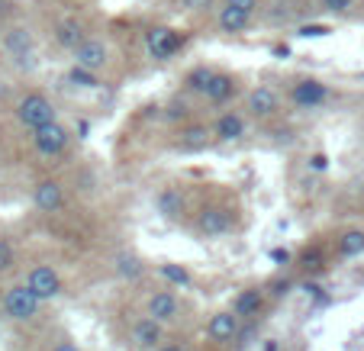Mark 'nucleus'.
<instances>
[{
  "instance_id": "obj_5",
  "label": "nucleus",
  "mask_w": 364,
  "mask_h": 351,
  "mask_svg": "<svg viewBox=\"0 0 364 351\" xmlns=\"http://www.w3.org/2000/svg\"><path fill=\"white\" fill-rule=\"evenodd\" d=\"M242 335V319L232 310H220L206 319V338L213 345H232Z\"/></svg>"
},
{
  "instance_id": "obj_24",
  "label": "nucleus",
  "mask_w": 364,
  "mask_h": 351,
  "mask_svg": "<svg viewBox=\"0 0 364 351\" xmlns=\"http://www.w3.org/2000/svg\"><path fill=\"white\" fill-rule=\"evenodd\" d=\"M159 274L165 277L168 284H171V287H191L193 284V277H191V271L187 268H181V264H159Z\"/></svg>"
},
{
  "instance_id": "obj_33",
  "label": "nucleus",
  "mask_w": 364,
  "mask_h": 351,
  "mask_svg": "<svg viewBox=\"0 0 364 351\" xmlns=\"http://www.w3.org/2000/svg\"><path fill=\"white\" fill-rule=\"evenodd\" d=\"M178 117H181V119L187 117V107H184V104H181V107L174 104V107H171V113H168V119H178Z\"/></svg>"
},
{
  "instance_id": "obj_7",
  "label": "nucleus",
  "mask_w": 364,
  "mask_h": 351,
  "mask_svg": "<svg viewBox=\"0 0 364 351\" xmlns=\"http://www.w3.org/2000/svg\"><path fill=\"white\" fill-rule=\"evenodd\" d=\"M68 129H65L62 123H52V126H42V129L33 132V145L36 152L42 155V158H58V155L68 148Z\"/></svg>"
},
{
  "instance_id": "obj_6",
  "label": "nucleus",
  "mask_w": 364,
  "mask_h": 351,
  "mask_svg": "<svg viewBox=\"0 0 364 351\" xmlns=\"http://www.w3.org/2000/svg\"><path fill=\"white\" fill-rule=\"evenodd\" d=\"M129 342L136 351H159L165 345V325L149 316H139L129 329Z\"/></svg>"
},
{
  "instance_id": "obj_14",
  "label": "nucleus",
  "mask_w": 364,
  "mask_h": 351,
  "mask_svg": "<svg viewBox=\"0 0 364 351\" xmlns=\"http://www.w3.org/2000/svg\"><path fill=\"white\" fill-rule=\"evenodd\" d=\"M229 310H232L235 316L242 319V323H248V319H255V316H258V313L264 310V290H262V287H245V290H239Z\"/></svg>"
},
{
  "instance_id": "obj_30",
  "label": "nucleus",
  "mask_w": 364,
  "mask_h": 351,
  "mask_svg": "<svg viewBox=\"0 0 364 351\" xmlns=\"http://www.w3.org/2000/svg\"><path fill=\"white\" fill-rule=\"evenodd\" d=\"M48 351H81V348H77V345L71 342V338H62V342H55V345H52V348H48Z\"/></svg>"
},
{
  "instance_id": "obj_10",
  "label": "nucleus",
  "mask_w": 364,
  "mask_h": 351,
  "mask_svg": "<svg viewBox=\"0 0 364 351\" xmlns=\"http://www.w3.org/2000/svg\"><path fill=\"white\" fill-rule=\"evenodd\" d=\"M277 107H281V97H277L274 87H268V84H258V87L248 94L245 100V110L252 113L255 119H268L277 113Z\"/></svg>"
},
{
  "instance_id": "obj_11",
  "label": "nucleus",
  "mask_w": 364,
  "mask_h": 351,
  "mask_svg": "<svg viewBox=\"0 0 364 351\" xmlns=\"http://www.w3.org/2000/svg\"><path fill=\"white\" fill-rule=\"evenodd\" d=\"M145 45H149V55L151 58L168 62V58H171L174 52L181 48V36L174 33V29H168V26H159V29H151V33L145 36Z\"/></svg>"
},
{
  "instance_id": "obj_36",
  "label": "nucleus",
  "mask_w": 364,
  "mask_h": 351,
  "mask_svg": "<svg viewBox=\"0 0 364 351\" xmlns=\"http://www.w3.org/2000/svg\"><path fill=\"white\" fill-rule=\"evenodd\" d=\"M274 261H284V264H287L290 255H287V252H274Z\"/></svg>"
},
{
  "instance_id": "obj_16",
  "label": "nucleus",
  "mask_w": 364,
  "mask_h": 351,
  "mask_svg": "<svg viewBox=\"0 0 364 351\" xmlns=\"http://www.w3.org/2000/svg\"><path fill=\"white\" fill-rule=\"evenodd\" d=\"M55 42L62 48H68L71 55H75L77 48L87 42V33H84V23H77V20H62L55 26Z\"/></svg>"
},
{
  "instance_id": "obj_27",
  "label": "nucleus",
  "mask_w": 364,
  "mask_h": 351,
  "mask_svg": "<svg viewBox=\"0 0 364 351\" xmlns=\"http://www.w3.org/2000/svg\"><path fill=\"white\" fill-rule=\"evenodd\" d=\"M319 7L326 10V14H336V16H345L355 10V0H319Z\"/></svg>"
},
{
  "instance_id": "obj_12",
  "label": "nucleus",
  "mask_w": 364,
  "mask_h": 351,
  "mask_svg": "<svg viewBox=\"0 0 364 351\" xmlns=\"http://www.w3.org/2000/svg\"><path fill=\"white\" fill-rule=\"evenodd\" d=\"M326 97H329L326 84L323 81H313V77H306V81H296L294 87H290V100H294L296 107H303V110H313V107L326 104Z\"/></svg>"
},
{
  "instance_id": "obj_23",
  "label": "nucleus",
  "mask_w": 364,
  "mask_h": 351,
  "mask_svg": "<svg viewBox=\"0 0 364 351\" xmlns=\"http://www.w3.org/2000/svg\"><path fill=\"white\" fill-rule=\"evenodd\" d=\"M248 23H252V16L242 14V10H232V7H223L220 10V29L229 36H239L248 29Z\"/></svg>"
},
{
  "instance_id": "obj_21",
  "label": "nucleus",
  "mask_w": 364,
  "mask_h": 351,
  "mask_svg": "<svg viewBox=\"0 0 364 351\" xmlns=\"http://www.w3.org/2000/svg\"><path fill=\"white\" fill-rule=\"evenodd\" d=\"M216 139H223V142H235V139L245 136V119H242V113H223L220 119H216Z\"/></svg>"
},
{
  "instance_id": "obj_4",
  "label": "nucleus",
  "mask_w": 364,
  "mask_h": 351,
  "mask_svg": "<svg viewBox=\"0 0 364 351\" xmlns=\"http://www.w3.org/2000/svg\"><path fill=\"white\" fill-rule=\"evenodd\" d=\"M23 284H26V287L39 296L42 303H52V300H58V296H62V274H58L52 264H33Z\"/></svg>"
},
{
  "instance_id": "obj_26",
  "label": "nucleus",
  "mask_w": 364,
  "mask_h": 351,
  "mask_svg": "<svg viewBox=\"0 0 364 351\" xmlns=\"http://www.w3.org/2000/svg\"><path fill=\"white\" fill-rule=\"evenodd\" d=\"M68 84H75V87H97L100 81H97V75H90V71H84L75 65V68L68 71Z\"/></svg>"
},
{
  "instance_id": "obj_2",
  "label": "nucleus",
  "mask_w": 364,
  "mask_h": 351,
  "mask_svg": "<svg viewBox=\"0 0 364 351\" xmlns=\"http://www.w3.org/2000/svg\"><path fill=\"white\" fill-rule=\"evenodd\" d=\"M16 119H20L26 129H42V126H52V123H58L55 119V104L48 100L46 94H26L16 104Z\"/></svg>"
},
{
  "instance_id": "obj_3",
  "label": "nucleus",
  "mask_w": 364,
  "mask_h": 351,
  "mask_svg": "<svg viewBox=\"0 0 364 351\" xmlns=\"http://www.w3.org/2000/svg\"><path fill=\"white\" fill-rule=\"evenodd\" d=\"M145 316L155 319L161 325H171L181 319V296L174 293L171 287H161V290H151L145 296Z\"/></svg>"
},
{
  "instance_id": "obj_35",
  "label": "nucleus",
  "mask_w": 364,
  "mask_h": 351,
  "mask_svg": "<svg viewBox=\"0 0 364 351\" xmlns=\"http://www.w3.org/2000/svg\"><path fill=\"white\" fill-rule=\"evenodd\" d=\"M206 4H210V0H184L187 10H200V7H206Z\"/></svg>"
},
{
  "instance_id": "obj_20",
  "label": "nucleus",
  "mask_w": 364,
  "mask_h": 351,
  "mask_svg": "<svg viewBox=\"0 0 364 351\" xmlns=\"http://www.w3.org/2000/svg\"><path fill=\"white\" fill-rule=\"evenodd\" d=\"M235 90V81L229 75H220V71H213V77H210V84L203 87V97L210 100V104H226L229 97H232Z\"/></svg>"
},
{
  "instance_id": "obj_13",
  "label": "nucleus",
  "mask_w": 364,
  "mask_h": 351,
  "mask_svg": "<svg viewBox=\"0 0 364 351\" xmlns=\"http://www.w3.org/2000/svg\"><path fill=\"white\" fill-rule=\"evenodd\" d=\"M33 203L39 213H58L65 207V187L58 180H39L33 190Z\"/></svg>"
},
{
  "instance_id": "obj_32",
  "label": "nucleus",
  "mask_w": 364,
  "mask_h": 351,
  "mask_svg": "<svg viewBox=\"0 0 364 351\" xmlns=\"http://www.w3.org/2000/svg\"><path fill=\"white\" fill-rule=\"evenodd\" d=\"M271 293H274V296H287V293H290V281H277Z\"/></svg>"
},
{
  "instance_id": "obj_9",
  "label": "nucleus",
  "mask_w": 364,
  "mask_h": 351,
  "mask_svg": "<svg viewBox=\"0 0 364 351\" xmlns=\"http://www.w3.org/2000/svg\"><path fill=\"white\" fill-rule=\"evenodd\" d=\"M107 62H110V48H107V42H100V39H87L75 52V65L84 71H90V75H100V71L107 68Z\"/></svg>"
},
{
  "instance_id": "obj_34",
  "label": "nucleus",
  "mask_w": 364,
  "mask_h": 351,
  "mask_svg": "<svg viewBox=\"0 0 364 351\" xmlns=\"http://www.w3.org/2000/svg\"><path fill=\"white\" fill-rule=\"evenodd\" d=\"M159 351H187V345H181V342H165Z\"/></svg>"
},
{
  "instance_id": "obj_15",
  "label": "nucleus",
  "mask_w": 364,
  "mask_h": 351,
  "mask_svg": "<svg viewBox=\"0 0 364 351\" xmlns=\"http://www.w3.org/2000/svg\"><path fill=\"white\" fill-rule=\"evenodd\" d=\"M4 48L14 62H23V58H33V36H29L26 26H14L4 33Z\"/></svg>"
},
{
  "instance_id": "obj_17",
  "label": "nucleus",
  "mask_w": 364,
  "mask_h": 351,
  "mask_svg": "<svg viewBox=\"0 0 364 351\" xmlns=\"http://www.w3.org/2000/svg\"><path fill=\"white\" fill-rule=\"evenodd\" d=\"M155 210H159L165 220H178L184 213V193L178 187H161L159 197H155Z\"/></svg>"
},
{
  "instance_id": "obj_1",
  "label": "nucleus",
  "mask_w": 364,
  "mask_h": 351,
  "mask_svg": "<svg viewBox=\"0 0 364 351\" xmlns=\"http://www.w3.org/2000/svg\"><path fill=\"white\" fill-rule=\"evenodd\" d=\"M0 306H4V316L14 319V323H33V319L42 313V306H46V303H42L39 296L26 287V284H14V287L4 290Z\"/></svg>"
},
{
  "instance_id": "obj_29",
  "label": "nucleus",
  "mask_w": 364,
  "mask_h": 351,
  "mask_svg": "<svg viewBox=\"0 0 364 351\" xmlns=\"http://www.w3.org/2000/svg\"><path fill=\"white\" fill-rule=\"evenodd\" d=\"M226 7H232V10H242V14L255 16V10H258V0H226Z\"/></svg>"
},
{
  "instance_id": "obj_25",
  "label": "nucleus",
  "mask_w": 364,
  "mask_h": 351,
  "mask_svg": "<svg viewBox=\"0 0 364 351\" xmlns=\"http://www.w3.org/2000/svg\"><path fill=\"white\" fill-rule=\"evenodd\" d=\"M14 264H16V248H14V242L0 235V274L14 271Z\"/></svg>"
},
{
  "instance_id": "obj_8",
  "label": "nucleus",
  "mask_w": 364,
  "mask_h": 351,
  "mask_svg": "<svg viewBox=\"0 0 364 351\" xmlns=\"http://www.w3.org/2000/svg\"><path fill=\"white\" fill-rule=\"evenodd\" d=\"M197 229L203 239H220V235H226L229 229H232V210L203 207V213H200V220H197Z\"/></svg>"
},
{
  "instance_id": "obj_19",
  "label": "nucleus",
  "mask_w": 364,
  "mask_h": 351,
  "mask_svg": "<svg viewBox=\"0 0 364 351\" xmlns=\"http://www.w3.org/2000/svg\"><path fill=\"white\" fill-rule=\"evenodd\" d=\"M113 271H117L119 281L136 284V281H142L145 264H142V258H139V255H132V252H123V255H117V261H113Z\"/></svg>"
},
{
  "instance_id": "obj_22",
  "label": "nucleus",
  "mask_w": 364,
  "mask_h": 351,
  "mask_svg": "<svg viewBox=\"0 0 364 351\" xmlns=\"http://www.w3.org/2000/svg\"><path fill=\"white\" fill-rule=\"evenodd\" d=\"M338 258H358L364 255V229H345L336 242Z\"/></svg>"
},
{
  "instance_id": "obj_28",
  "label": "nucleus",
  "mask_w": 364,
  "mask_h": 351,
  "mask_svg": "<svg viewBox=\"0 0 364 351\" xmlns=\"http://www.w3.org/2000/svg\"><path fill=\"white\" fill-rule=\"evenodd\" d=\"M210 77H213V71H206V68H193L191 75H187V84H191L193 90H200V94H203V87L210 84Z\"/></svg>"
},
{
  "instance_id": "obj_31",
  "label": "nucleus",
  "mask_w": 364,
  "mask_h": 351,
  "mask_svg": "<svg viewBox=\"0 0 364 351\" xmlns=\"http://www.w3.org/2000/svg\"><path fill=\"white\" fill-rule=\"evenodd\" d=\"M326 33H329L326 26H303L300 29V36H326Z\"/></svg>"
},
{
  "instance_id": "obj_18",
  "label": "nucleus",
  "mask_w": 364,
  "mask_h": 351,
  "mask_svg": "<svg viewBox=\"0 0 364 351\" xmlns=\"http://www.w3.org/2000/svg\"><path fill=\"white\" fill-rule=\"evenodd\" d=\"M206 142H210V129L200 126V123L184 126V129L178 132V148L181 152H200V148H206Z\"/></svg>"
}]
</instances>
